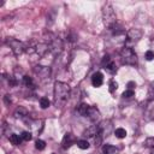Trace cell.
<instances>
[{
    "instance_id": "10",
    "label": "cell",
    "mask_w": 154,
    "mask_h": 154,
    "mask_svg": "<svg viewBox=\"0 0 154 154\" xmlns=\"http://www.w3.org/2000/svg\"><path fill=\"white\" fill-rule=\"evenodd\" d=\"M75 142H76V138H75V136H73L72 134H65L64 137H63V141H61V147H63L64 149H67V148H70Z\"/></svg>"
},
{
    "instance_id": "5",
    "label": "cell",
    "mask_w": 154,
    "mask_h": 154,
    "mask_svg": "<svg viewBox=\"0 0 154 154\" xmlns=\"http://www.w3.org/2000/svg\"><path fill=\"white\" fill-rule=\"evenodd\" d=\"M6 43L11 48V51L13 52V54L16 57H19L24 52H26V45L19 40H16L13 37H8V38H6Z\"/></svg>"
},
{
    "instance_id": "28",
    "label": "cell",
    "mask_w": 154,
    "mask_h": 154,
    "mask_svg": "<svg viewBox=\"0 0 154 154\" xmlns=\"http://www.w3.org/2000/svg\"><path fill=\"white\" fill-rule=\"evenodd\" d=\"M134 87H136V83H135V82H129V83H128V89L134 90Z\"/></svg>"
},
{
    "instance_id": "23",
    "label": "cell",
    "mask_w": 154,
    "mask_h": 154,
    "mask_svg": "<svg viewBox=\"0 0 154 154\" xmlns=\"http://www.w3.org/2000/svg\"><path fill=\"white\" fill-rule=\"evenodd\" d=\"M144 146L147 148H154V137H148L144 141Z\"/></svg>"
},
{
    "instance_id": "4",
    "label": "cell",
    "mask_w": 154,
    "mask_h": 154,
    "mask_svg": "<svg viewBox=\"0 0 154 154\" xmlns=\"http://www.w3.org/2000/svg\"><path fill=\"white\" fill-rule=\"evenodd\" d=\"M120 60L124 65H130V66H136L137 65V54L135 53L132 47L124 46L120 52Z\"/></svg>"
},
{
    "instance_id": "15",
    "label": "cell",
    "mask_w": 154,
    "mask_h": 154,
    "mask_svg": "<svg viewBox=\"0 0 154 154\" xmlns=\"http://www.w3.org/2000/svg\"><path fill=\"white\" fill-rule=\"evenodd\" d=\"M22 79H23V84H24L26 88H30V89H34V88H35V83H34V79H32L30 76H28V75H24Z\"/></svg>"
},
{
    "instance_id": "29",
    "label": "cell",
    "mask_w": 154,
    "mask_h": 154,
    "mask_svg": "<svg viewBox=\"0 0 154 154\" xmlns=\"http://www.w3.org/2000/svg\"><path fill=\"white\" fill-rule=\"evenodd\" d=\"M5 102H6L7 105H10V103L12 102V100H11V96H10V95H5Z\"/></svg>"
},
{
    "instance_id": "24",
    "label": "cell",
    "mask_w": 154,
    "mask_h": 154,
    "mask_svg": "<svg viewBox=\"0 0 154 154\" xmlns=\"http://www.w3.org/2000/svg\"><path fill=\"white\" fill-rule=\"evenodd\" d=\"M144 58L148 60V61H150V60H153L154 59V52L153 51H147L146 53H144Z\"/></svg>"
},
{
    "instance_id": "20",
    "label": "cell",
    "mask_w": 154,
    "mask_h": 154,
    "mask_svg": "<svg viewBox=\"0 0 154 154\" xmlns=\"http://www.w3.org/2000/svg\"><path fill=\"white\" fill-rule=\"evenodd\" d=\"M49 105H51V101L48 100V97H41L40 99V106H41V108H48L49 107Z\"/></svg>"
},
{
    "instance_id": "7",
    "label": "cell",
    "mask_w": 154,
    "mask_h": 154,
    "mask_svg": "<svg viewBox=\"0 0 154 154\" xmlns=\"http://www.w3.org/2000/svg\"><path fill=\"white\" fill-rule=\"evenodd\" d=\"M34 73L37 76V78L42 82H46L51 78V67L43 66V65H36L32 69Z\"/></svg>"
},
{
    "instance_id": "8",
    "label": "cell",
    "mask_w": 154,
    "mask_h": 154,
    "mask_svg": "<svg viewBox=\"0 0 154 154\" xmlns=\"http://www.w3.org/2000/svg\"><path fill=\"white\" fill-rule=\"evenodd\" d=\"M102 67L109 72V73H116L117 72V66H116V63L109 58V55H105L103 57V60H102Z\"/></svg>"
},
{
    "instance_id": "21",
    "label": "cell",
    "mask_w": 154,
    "mask_h": 154,
    "mask_svg": "<svg viewBox=\"0 0 154 154\" xmlns=\"http://www.w3.org/2000/svg\"><path fill=\"white\" fill-rule=\"evenodd\" d=\"M35 147H36V149H38V150H43L45 147H46V142L42 141V140H36V142H35Z\"/></svg>"
},
{
    "instance_id": "1",
    "label": "cell",
    "mask_w": 154,
    "mask_h": 154,
    "mask_svg": "<svg viewBox=\"0 0 154 154\" xmlns=\"http://www.w3.org/2000/svg\"><path fill=\"white\" fill-rule=\"evenodd\" d=\"M70 85L67 83L57 81L54 83V89H53V95H54V105L57 107H63L69 97H70Z\"/></svg>"
},
{
    "instance_id": "12",
    "label": "cell",
    "mask_w": 154,
    "mask_h": 154,
    "mask_svg": "<svg viewBox=\"0 0 154 154\" xmlns=\"http://www.w3.org/2000/svg\"><path fill=\"white\" fill-rule=\"evenodd\" d=\"M97 134H99V124H95V125H91L90 128H88L87 130H84L83 136L88 137V138H95Z\"/></svg>"
},
{
    "instance_id": "27",
    "label": "cell",
    "mask_w": 154,
    "mask_h": 154,
    "mask_svg": "<svg viewBox=\"0 0 154 154\" xmlns=\"http://www.w3.org/2000/svg\"><path fill=\"white\" fill-rule=\"evenodd\" d=\"M148 99L149 100H153L154 99V82L150 84V87H149V91H148Z\"/></svg>"
},
{
    "instance_id": "18",
    "label": "cell",
    "mask_w": 154,
    "mask_h": 154,
    "mask_svg": "<svg viewBox=\"0 0 154 154\" xmlns=\"http://www.w3.org/2000/svg\"><path fill=\"white\" fill-rule=\"evenodd\" d=\"M114 135H116L117 138H124V137L126 136V131H125V129H123V128H117V129L114 130Z\"/></svg>"
},
{
    "instance_id": "2",
    "label": "cell",
    "mask_w": 154,
    "mask_h": 154,
    "mask_svg": "<svg viewBox=\"0 0 154 154\" xmlns=\"http://www.w3.org/2000/svg\"><path fill=\"white\" fill-rule=\"evenodd\" d=\"M46 43L48 46V52L52 53L53 55H59L63 49H64V43L61 41V38H59L57 35L52 34V32H48L46 35Z\"/></svg>"
},
{
    "instance_id": "11",
    "label": "cell",
    "mask_w": 154,
    "mask_h": 154,
    "mask_svg": "<svg viewBox=\"0 0 154 154\" xmlns=\"http://www.w3.org/2000/svg\"><path fill=\"white\" fill-rule=\"evenodd\" d=\"M13 116H14L16 119H22V120H24V119H26V118L29 117V113H28V109H26L25 107L19 106V107L16 108Z\"/></svg>"
},
{
    "instance_id": "3",
    "label": "cell",
    "mask_w": 154,
    "mask_h": 154,
    "mask_svg": "<svg viewBox=\"0 0 154 154\" xmlns=\"http://www.w3.org/2000/svg\"><path fill=\"white\" fill-rule=\"evenodd\" d=\"M102 19H103V24L111 30L113 26H116L117 23V17L113 10V6L109 2L103 4L102 6Z\"/></svg>"
},
{
    "instance_id": "19",
    "label": "cell",
    "mask_w": 154,
    "mask_h": 154,
    "mask_svg": "<svg viewBox=\"0 0 154 154\" xmlns=\"http://www.w3.org/2000/svg\"><path fill=\"white\" fill-rule=\"evenodd\" d=\"M89 142L87 140H78L77 141V147L81 148V149H88L89 148Z\"/></svg>"
},
{
    "instance_id": "9",
    "label": "cell",
    "mask_w": 154,
    "mask_h": 154,
    "mask_svg": "<svg viewBox=\"0 0 154 154\" xmlns=\"http://www.w3.org/2000/svg\"><path fill=\"white\" fill-rule=\"evenodd\" d=\"M85 117H87L89 120H91L93 123H96V122H99V119H100V111L97 109V107L90 106Z\"/></svg>"
},
{
    "instance_id": "13",
    "label": "cell",
    "mask_w": 154,
    "mask_h": 154,
    "mask_svg": "<svg viewBox=\"0 0 154 154\" xmlns=\"http://www.w3.org/2000/svg\"><path fill=\"white\" fill-rule=\"evenodd\" d=\"M103 83V76L101 72H95L93 76H91V84L95 87V88H99L101 87Z\"/></svg>"
},
{
    "instance_id": "17",
    "label": "cell",
    "mask_w": 154,
    "mask_h": 154,
    "mask_svg": "<svg viewBox=\"0 0 154 154\" xmlns=\"http://www.w3.org/2000/svg\"><path fill=\"white\" fill-rule=\"evenodd\" d=\"M8 140L13 146H18V144H20L22 137L19 135H17V134H11V135H8Z\"/></svg>"
},
{
    "instance_id": "14",
    "label": "cell",
    "mask_w": 154,
    "mask_h": 154,
    "mask_svg": "<svg viewBox=\"0 0 154 154\" xmlns=\"http://www.w3.org/2000/svg\"><path fill=\"white\" fill-rule=\"evenodd\" d=\"M102 153L103 154H118L119 153V149L116 148L112 144H105L102 147Z\"/></svg>"
},
{
    "instance_id": "25",
    "label": "cell",
    "mask_w": 154,
    "mask_h": 154,
    "mask_svg": "<svg viewBox=\"0 0 154 154\" xmlns=\"http://www.w3.org/2000/svg\"><path fill=\"white\" fill-rule=\"evenodd\" d=\"M117 88H118V83H117L116 81H113V79H112V81L109 82V93H113Z\"/></svg>"
},
{
    "instance_id": "26",
    "label": "cell",
    "mask_w": 154,
    "mask_h": 154,
    "mask_svg": "<svg viewBox=\"0 0 154 154\" xmlns=\"http://www.w3.org/2000/svg\"><path fill=\"white\" fill-rule=\"evenodd\" d=\"M134 95H135V91H134V90H130V89H126V90L122 94L123 97H131V96H134Z\"/></svg>"
},
{
    "instance_id": "16",
    "label": "cell",
    "mask_w": 154,
    "mask_h": 154,
    "mask_svg": "<svg viewBox=\"0 0 154 154\" xmlns=\"http://www.w3.org/2000/svg\"><path fill=\"white\" fill-rule=\"evenodd\" d=\"M89 105L88 103H79L78 106H77V112H78V114H81L82 117H85L87 116V113H88V109H89Z\"/></svg>"
},
{
    "instance_id": "6",
    "label": "cell",
    "mask_w": 154,
    "mask_h": 154,
    "mask_svg": "<svg viewBox=\"0 0 154 154\" xmlns=\"http://www.w3.org/2000/svg\"><path fill=\"white\" fill-rule=\"evenodd\" d=\"M142 30L137 29V28H132L126 32V38H125V46L128 47H132V45L137 43L141 38H142Z\"/></svg>"
},
{
    "instance_id": "22",
    "label": "cell",
    "mask_w": 154,
    "mask_h": 154,
    "mask_svg": "<svg viewBox=\"0 0 154 154\" xmlns=\"http://www.w3.org/2000/svg\"><path fill=\"white\" fill-rule=\"evenodd\" d=\"M20 137H22L23 141H26V142H28V141L31 140L32 136H31V132H30V131H23L22 135H20Z\"/></svg>"
},
{
    "instance_id": "30",
    "label": "cell",
    "mask_w": 154,
    "mask_h": 154,
    "mask_svg": "<svg viewBox=\"0 0 154 154\" xmlns=\"http://www.w3.org/2000/svg\"><path fill=\"white\" fill-rule=\"evenodd\" d=\"M150 48H153V49H150V51H153V52H154V37L150 40Z\"/></svg>"
}]
</instances>
